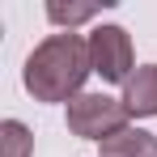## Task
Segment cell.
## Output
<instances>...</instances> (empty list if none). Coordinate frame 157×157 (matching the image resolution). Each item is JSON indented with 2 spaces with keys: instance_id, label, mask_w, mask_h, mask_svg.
Returning <instances> with one entry per match:
<instances>
[{
  "instance_id": "obj_1",
  "label": "cell",
  "mask_w": 157,
  "mask_h": 157,
  "mask_svg": "<svg viewBox=\"0 0 157 157\" xmlns=\"http://www.w3.org/2000/svg\"><path fill=\"white\" fill-rule=\"evenodd\" d=\"M94 72L89 59V38L81 34H51L43 38L26 59V89L34 94V102H72L81 98V85Z\"/></svg>"
},
{
  "instance_id": "obj_2",
  "label": "cell",
  "mask_w": 157,
  "mask_h": 157,
  "mask_svg": "<svg viewBox=\"0 0 157 157\" xmlns=\"http://www.w3.org/2000/svg\"><path fill=\"white\" fill-rule=\"evenodd\" d=\"M128 128V106L110 94H81L68 102V132L81 140H110Z\"/></svg>"
},
{
  "instance_id": "obj_3",
  "label": "cell",
  "mask_w": 157,
  "mask_h": 157,
  "mask_svg": "<svg viewBox=\"0 0 157 157\" xmlns=\"http://www.w3.org/2000/svg\"><path fill=\"white\" fill-rule=\"evenodd\" d=\"M89 59L102 81L128 85L132 81V38L123 26H98L89 34Z\"/></svg>"
},
{
  "instance_id": "obj_4",
  "label": "cell",
  "mask_w": 157,
  "mask_h": 157,
  "mask_svg": "<svg viewBox=\"0 0 157 157\" xmlns=\"http://www.w3.org/2000/svg\"><path fill=\"white\" fill-rule=\"evenodd\" d=\"M123 106L136 119H153L157 115V64H144V68L132 72V81L123 85Z\"/></svg>"
},
{
  "instance_id": "obj_5",
  "label": "cell",
  "mask_w": 157,
  "mask_h": 157,
  "mask_svg": "<svg viewBox=\"0 0 157 157\" xmlns=\"http://www.w3.org/2000/svg\"><path fill=\"white\" fill-rule=\"evenodd\" d=\"M102 157H157V136L144 128H123L102 140Z\"/></svg>"
},
{
  "instance_id": "obj_6",
  "label": "cell",
  "mask_w": 157,
  "mask_h": 157,
  "mask_svg": "<svg viewBox=\"0 0 157 157\" xmlns=\"http://www.w3.org/2000/svg\"><path fill=\"white\" fill-rule=\"evenodd\" d=\"M30 149H34L30 128L17 119H4L0 123V157H30Z\"/></svg>"
},
{
  "instance_id": "obj_7",
  "label": "cell",
  "mask_w": 157,
  "mask_h": 157,
  "mask_svg": "<svg viewBox=\"0 0 157 157\" xmlns=\"http://www.w3.org/2000/svg\"><path fill=\"white\" fill-rule=\"evenodd\" d=\"M94 13H98V4H64V0H51L47 4V17H51L55 26H68V34H72V26L89 21Z\"/></svg>"
}]
</instances>
